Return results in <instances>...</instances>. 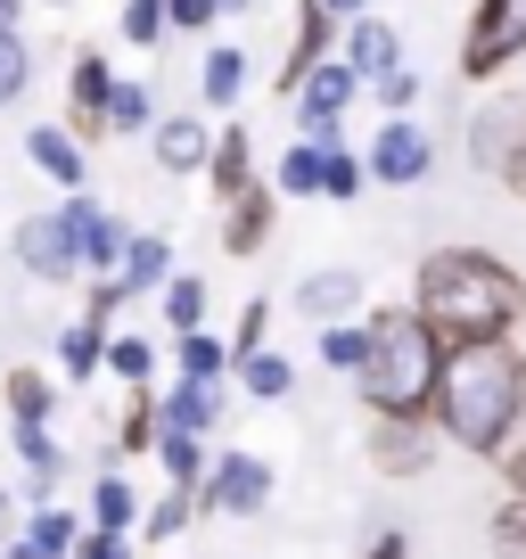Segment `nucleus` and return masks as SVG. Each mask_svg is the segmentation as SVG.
<instances>
[{"label": "nucleus", "mask_w": 526, "mask_h": 559, "mask_svg": "<svg viewBox=\"0 0 526 559\" xmlns=\"http://www.w3.org/2000/svg\"><path fill=\"white\" fill-rule=\"evenodd\" d=\"M337 67H346L354 83H379L386 67H404V41H395V25H379V17H354L346 58H337Z\"/></svg>", "instance_id": "dca6fc26"}, {"label": "nucleus", "mask_w": 526, "mask_h": 559, "mask_svg": "<svg viewBox=\"0 0 526 559\" xmlns=\"http://www.w3.org/2000/svg\"><path fill=\"white\" fill-rule=\"evenodd\" d=\"M526 305V280L510 272L486 247H437L420 263V288H411V313L437 346H477V337H510Z\"/></svg>", "instance_id": "f03ea898"}, {"label": "nucleus", "mask_w": 526, "mask_h": 559, "mask_svg": "<svg viewBox=\"0 0 526 559\" xmlns=\"http://www.w3.org/2000/svg\"><path fill=\"white\" fill-rule=\"evenodd\" d=\"M165 330H174V337L206 330V280H190V272L165 280Z\"/></svg>", "instance_id": "c85d7f7f"}, {"label": "nucleus", "mask_w": 526, "mask_h": 559, "mask_svg": "<svg viewBox=\"0 0 526 559\" xmlns=\"http://www.w3.org/2000/svg\"><path fill=\"white\" fill-rule=\"evenodd\" d=\"M247 91V50H206V74H198V99L206 107H230Z\"/></svg>", "instance_id": "c756f323"}, {"label": "nucleus", "mask_w": 526, "mask_h": 559, "mask_svg": "<svg viewBox=\"0 0 526 559\" xmlns=\"http://www.w3.org/2000/svg\"><path fill=\"white\" fill-rule=\"evenodd\" d=\"M174 362H181V379H198V386H223L230 379V346H223V337H206V330L174 337Z\"/></svg>", "instance_id": "bb28decb"}, {"label": "nucleus", "mask_w": 526, "mask_h": 559, "mask_svg": "<svg viewBox=\"0 0 526 559\" xmlns=\"http://www.w3.org/2000/svg\"><path fill=\"white\" fill-rule=\"evenodd\" d=\"M518 313H526V305H518Z\"/></svg>", "instance_id": "6e6d98bb"}, {"label": "nucleus", "mask_w": 526, "mask_h": 559, "mask_svg": "<svg viewBox=\"0 0 526 559\" xmlns=\"http://www.w3.org/2000/svg\"><path fill=\"white\" fill-rule=\"evenodd\" d=\"M214 17H223L214 0H165V34H206Z\"/></svg>", "instance_id": "79ce46f5"}, {"label": "nucleus", "mask_w": 526, "mask_h": 559, "mask_svg": "<svg viewBox=\"0 0 526 559\" xmlns=\"http://www.w3.org/2000/svg\"><path fill=\"white\" fill-rule=\"evenodd\" d=\"M272 223H280V198L263 190V181H247V190L223 206V247H230V255H263Z\"/></svg>", "instance_id": "1a4fd4ad"}, {"label": "nucleus", "mask_w": 526, "mask_h": 559, "mask_svg": "<svg viewBox=\"0 0 526 559\" xmlns=\"http://www.w3.org/2000/svg\"><path fill=\"white\" fill-rule=\"evenodd\" d=\"M493 559H526V493L493 510Z\"/></svg>", "instance_id": "4c0bfd02"}, {"label": "nucleus", "mask_w": 526, "mask_h": 559, "mask_svg": "<svg viewBox=\"0 0 526 559\" xmlns=\"http://www.w3.org/2000/svg\"><path fill=\"white\" fill-rule=\"evenodd\" d=\"M190 519H198V493L165 486L157 502H148V526H141V535H148V543H174V535H181V526H190Z\"/></svg>", "instance_id": "f704fd0d"}, {"label": "nucleus", "mask_w": 526, "mask_h": 559, "mask_svg": "<svg viewBox=\"0 0 526 559\" xmlns=\"http://www.w3.org/2000/svg\"><path fill=\"white\" fill-rule=\"evenodd\" d=\"M17 263H25L34 280H74V272H83L67 214H25V223H17Z\"/></svg>", "instance_id": "0eeeda50"}, {"label": "nucleus", "mask_w": 526, "mask_h": 559, "mask_svg": "<svg viewBox=\"0 0 526 559\" xmlns=\"http://www.w3.org/2000/svg\"><path fill=\"white\" fill-rule=\"evenodd\" d=\"M132 519H141V502H132V486H123L116 469L99 477V486H91V535H132Z\"/></svg>", "instance_id": "393cba45"}, {"label": "nucleus", "mask_w": 526, "mask_h": 559, "mask_svg": "<svg viewBox=\"0 0 526 559\" xmlns=\"http://www.w3.org/2000/svg\"><path fill=\"white\" fill-rule=\"evenodd\" d=\"M99 362H107V330H99V321H74V330H58V370H67L74 386L99 379Z\"/></svg>", "instance_id": "a878e982"}, {"label": "nucleus", "mask_w": 526, "mask_h": 559, "mask_svg": "<svg viewBox=\"0 0 526 559\" xmlns=\"http://www.w3.org/2000/svg\"><path fill=\"white\" fill-rule=\"evenodd\" d=\"M50 9H67V0H50Z\"/></svg>", "instance_id": "5fc2aeb1"}, {"label": "nucleus", "mask_w": 526, "mask_h": 559, "mask_svg": "<svg viewBox=\"0 0 526 559\" xmlns=\"http://www.w3.org/2000/svg\"><path fill=\"white\" fill-rule=\"evenodd\" d=\"M123 305H132V297H123L116 280H91V297H83V321H99V330H107V321H116Z\"/></svg>", "instance_id": "c03bdc74"}, {"label": "nucleus", "mask_w": 526, "mask_h": 559, "mask_svg": "<svg viewBox=\"0 0 526 559\" xmlns=\"http://www.w3.org/2000/svg\"><path fill=\"white\" fill-rule=\"evenodd\" d=\"M223 419V386H198V379H174L157 395V428H181V437H206Z\"/></svg>", "instance_id": "f3484780"}, {"label": "nucleus", "mask_w": 526, "mask_h": 559, "mask_svg": "<svg viewBox=\"0 0 526 559\" xmlns=\"http://www.w3.org/2000/svg\"><path fill=\"white\" fill-rule=\"evenodd\" d=\"M107 91H116V67L99 50H74V74H67V132L74 140L107 132Z\"/></svg>", "instance_id": "6e6552de"}, {"label": "nucleus", "mask_w": 526, "mask_h": 559, "mask_svg": "<svg viewBox=\"0 0 526 559\" xmlns=\"http://www.w3.org/2000/svg\"><path fill=\"white\" fill-rule=\"evenodd\" d=\"M239 386H247L255 403H280L288 386H297V370H288V362H280L272 346H263V354H247V362H239Z\"/></svg>", "instance_id": "7c9ffc66"}, {"label": "nucleus", "mask_w": 526, "mask_h": 559, "mask_svg": "<svg viewBox=\"0 0 526 559\" xmlns=\"http://www.w3.org/2000/svg\"><path fill=\"white\" fill-rule=\"evenodd\" d=\"M206 181H214V198H239L247 181H255V140L239 132V123H230V132H214V148H206Z\"/></svg>", "instance_id": "6ab92c4d"}, {"label": "nucleus", "mask_w": 526, "mask_h": 559, "mask_svg": "<svg viewBox=\"0 0 526 559\" xmlns=\"http://www.w3.org/2000/svg\"><path fill=\"white\" fill-rule=\"evenodd\" d=\"M25 17V0H0V25H17Z\"/></svg>", "instance_id": "3c124183"}, {"label": "nucleus", "mask_w": 526, "mask_h": 559, "mask_svg": "<svg viewBox=\"0 0 526 559\" xmlns=\"http://www.w3.org/2000/svg\"><path fill=\"white\" fill-rule=\"evenodd\" d=\"M502 477H510V493H526V437L502 444Z\"/></svg>", "instance_id": "49530a36"}, {"label": "nucleus", "mask_w": 526, "mask_h": 559, "mask_svg": "<svg viewBox=\"0 0 526 559\" xmlns=\"http://www.w3.org/2000/svg\"><path fill=\"white\" fill-rule=\"evenodd\" d=\"M321 362H330V370L362 362V321H330V330H321Z\"/></svg>", "instance_id": "ea45409f"}, {"label": "nucleus", "mask_w": 526, "mask_h": 559, "mask_svg": "<svg viewBox=\"0 0 526 559\" xmlns=\"http://www.w3.org/2000/svg\"><path fill=\"white\" fill-rule=\"evenodd\" d=\"M74 535H83V519H74V510L34 502L25 535H9V559H74Z\"/></svg>", "instance_id": "2eb2a0df"}, {"label": "nucleus", "mask_w": 526, "mask_h": 559, "mask_svg": "<svg viewBox=\"0 0 526 559\" xmlns=\"http://www.w3.org/2000/svg\"><path fill=\"white\" fill-rule=\"evenodd\" d=\"M0 535H9V493H0Z\"/></svg>", "instance_id": "603ef678"}, {"label": "nucleus", "mask_w": 526, "mask_h": 559, "mask_svg": "<svg viewBox=\"0 0 526 559\" xmlns=\"http://www.w3.org/2000/svg\"><path fill=\"white\" fill-rule=\"evenodd\" d=\"M354 91H362V83H354V74L337 67V58H321V67L297 83V116H304V132H330V123L346 116V99H354Z\"/></svg>", "instance_id": "f8f14e48"}, {"label": "nucleus", "mask_w": 526, "mask_h": 559, "mask_svg": "<svg viewBox=\"0 0 526 559\" xmlns=\"http://www.w3.org/2000/svg\"><path fill=\"white\" fill-rule=\"evenodd\" d=\"M354 305H362V272H313L297 288V313H313L321 330H330V321H346Z\"/></svg>", "instance_id": "412c9836"}, {"label": "nucleus", "mask_w": 526, "mask_h": 559, "mask_svg": "<svg viewBox=\"0 0 526 559\" xmlns=\"http://www.w3.org/2000/svg\"><path fill=\"white\" fill-rule=\"evenodd\" d=\"M370 91H379V99H386V116H404V107L420 99V74H411V67H386V74H379V83H370Z\"/></svg>", "instance_id": "37998d69"}, {"label": "nucleus", "mask_w": 526, "mask_h": 559, "mask_svg": "<svg viewBox=\"0 0 526 559\" xmlns=\"http://www.w3.org/2000/svg\"><path fill=\"white\" fill-rule=\"evenodd\" d=\"M25 83H34V50H25L17 25H0V107L25 99Z\"/></svg>", "instance_id": "473e14b6"}, {"label": "nucleus", "mask_w": 526, "mask_h": 559, "mask_svg": "<svg viewBox=\"0 0 526 559\" xmlns=\"http://www.w3.org/2000/svg\"><path fill=\"white\" fill-rule=\"evenodd\" d=\"M74 559H132V535H74Z\"/></svg>", "instance_id": "a18cd8bd"}, {"label": "nucleus", "mask_w": 526, "mask_h": 559, "mask_svg": "<svg viewBox=\"0 0 526 559\" xmlns=\"http://www.w3.org/2000/svg\"><path fill=\"white\" fill-rule=\"evenodd\" d=\"M502 181H510V198H526V140H518V157L502 165Z\"/></svg>", "instance_id": "09e8293b"}, {"label": "nucleus", "mask_w": 526, "mask_h": 559, "mask_svg": "<svg viewBox=\"0 0 526 559\" xmlns=\"http://www.w3.org/2000/svg\"><path fill=\"white\" fill-rule=\"evenodd\" d=\"M272 502V461L255 453H214L206 477H198V510L206 519H255V510Z\"/></svg>", "instance_id": "39448f33"}, {"label": "nucleus", "mask_w": 526, "mask_h": 559, "mask_svg": "<svg viewBox=\"0 0 526 559\" xmlns=\"http://www.w3.org/2000/svg\"><path fill=\"white\" fill-rule=\"evenodd\" d=\"M370 461L386 477H420L428 469V419H370Z\"/></svg>", "instance_id": "ddd939ff"}, {"label": "nucleus", "mask_w": 526, "mask_h": 559, "mask_svg": "<svg viewBox=\"0 0 526 559\" xmlns=\"http://www.w3.org/2000/svg\"><path fill=\"white\" fill-rule=\"evenodd\" d=\"M437 362H444V346L420 330V313H411V305L370 313V321H362V362H354V386H362L370 419H428Z\"/></svg>", "instance_id": "7ed1b4c3"}, {"label": "nucleus", "mask_w": 526, "mask_h": 559, "mask_svg": "<svg viewBox=\"0 0 526 559\" xmlns=\"http://www.w3.org/2000/svg\"><path fill=\"white\" fill-rule=\"evenodd\" d=\"M263 330H272V305H247V313H239V330H230V370H239L247 362V354H263Z\"/></svg>", "instance_id": "a19ab883"}, {"label": "nucleus", "mask_w": 526, "mask_h": 559, "mask_svg": "<svg viewBox=\"0 0 526 559\" xmlns=\"http://www.w3.org/2000/svg\"><path fill=\"white\" fill-rule=\"evenodd\" d=\"M518 140H526V99H493L486 116L469 123V157L486 165V174H502V165L518 157Z\"/></svg>", "instance_id": "9d476101"}, {"label": "nucleus", "mask_w": 526, "mask_h": 559, "mask_svg": "<svg viewBox=\"0 0 526 559\" xmlns=\"http://www.w3.org/2000/svg\"><path fill=\"white\" fill-rule=\"evenodd\" d=\"M321 9H330V17H362L370 0H321Z\"/></svg>", "instance_id": "8fccbe9b"}, {"label": "nucleus", "mask_w": 526, "mask_h": 559, "mask_svg": "<svg viewBox=\"0 0 526 559\" xmlns=\"http://www.w3.org/2000/svg\"><path fill=\"white\" fill-rule=\"evenodd\" d=\"M330 25H337V17L321 9V0H304V9H297V34H288V67H280V91H288V99H297V83L321 67V58H330Z\"/></svg>", "instance_id": "a211bd4d"}, {"label": "nucleus", "mask_w": 526, "mask_h": 559, "mask_svg": "<svg viewBox=\"0 0 526 559\" xmlns=\"http://www.w3.org/2000/svg\"><path fill=\"white\" fill-rule=\"evenodd\" d=\"M428 165H437L428 132H420L411 116H386L379 140H370V165H362V174H379V181H395V190H404V181H428Z\"/></svg>", "instance_id": "423d86ee"}, {"label": "nucleus", "mask_w": 526, "mask_h": 559, "mask_svg": "<svg viewBox=\"0 0 526 559\" xmlns=\"http://www.w3.org/2000/svg\"><path fill=\"white\" fill-rule=\"evenodd\" d=\"M157 123V99H148L141 83H116L107 91V132H148Z\"/></svg>", "instance_id": "c9c22d12"}, {"label": "nucleus", "mask_w": 526, "mask_h": 559, "mask_svg": "<svg viewBox=\"0 0 526 559\" xmlns=\"http://www.w3.org/2000/svg\"><path fill=\"white\" fill-rule=\"evenodd\" d=\"M123 41H132V50H157L165 41V0H123Z\"/></svg>", "instance_id": "e433bc0d"}, {"label": "nucleus", "mask_w": 526, "mask_h": 559, "mask_svg": "<svg viewBox=\"0 0 526 559\" xmlns=\"http://www.w3.org/2000/svg\"><path fill=\"white\" fill-rule=\"evenodd\" d=\"M165 280H174V247L165 239H123V263H116L123 297H148V288H165Z\"/></svg>", "instance_id": "5701e85b"}, {"label": "nucleus", "mask_w": 526, "mask_h": 559, "mask_svg": "<svg viewBox=\"0 0 526 559\" xmlns=\"http://www.w3.org/2000/svg\"><path fill=\"white\" fill-rule=\"evenodd\" d=\"M148 148H157L165 174H206L214 132H206V116H165V123H148Z\"/></svg>", "instance_id": "4468645a"}, {"label": "nucleus", "mask_w": 526, "mask_h": 559, "mask_svg": "<svg viewBox=\"0 0 526 559\" xmlns=\"http://www.w3.org/2000/svg\"><path fill=\"white\" fill-rule=\"evenodd\" d=\"M362 190V157H346V148H321V198H354Z\"/></svg>", "instance_id": "58836bf2"}, {"label": "nucleus", "mask_w": 526, "mask_h": 559, "mask_svg": "<svg viewBox=\"0 0 526 559\" xmlns=\"http://www.w3.org/2000/svg\"><path fill=\"white\" fill-rule=\"evenodd\" d=\"M9 444H17L25 477H34V502H50V486L67 477V453H58V437H50V428H17Z\"/></svg>", "instance_id": "b1692460"}, {"label": "nucleus", "mask_w": 526, "mask_h": 559, "mask_svg": "<svg viewBox=\"0 0 526 559\" xmlns=\"http://www.w3.org/2000/svg\"><path fill=\"white\" fill-rule=\"evenodd\" d=\"M148 444H157V386H132L116 419V453H148Z\"/></svg>", "instance_id": "cd10ccee"}, {"label": "nucleus", "mask_w": 526, "mask_h": 559, "mask_svg": "<svg viewBox=\"0 0 526 559\" xmlns=\"http://www.w3.org/2000/svg\"><path fill=\"white\" fill-rule=\"evenodd\" d=\"M148 461L165 469V486H181V493H198V477H206V437H181V428H157V444H148Z\"/></svg>", "instance_id": "4be33fe9"}, {"label": "nucleus", "mask_w": 526, "mask_h": 559, "mask_svg": "<svg viewBox=\"0 0 526 559\" xmlns=\"http://www.w3.org/2000/svg\"><path fill=\"white\" fill-rule=\"evenodd\" d=\"M526 412V354L510 337H477V346H444L437 362V395H428V419L461 453L493 461L510 437H518Z\"/></svg>", "instance_id": "f257e3e1"}, {"label": "nucleus", "mask_w": 526, "mask_h": 559, "mask_svg": "<svg viewBox=\"0 0 526 559\" xmlns=\"http://www.w3.org/2000/svg\"><path fill=\"white\" fill-rule=\"evenodd\" d=\"M214 9H255V0H214Z\"/></svg>", "instance_id": "864d4df0"}, {"label": "nucleus", "mask_w": 526, "mask_h": 559, "mask_svg": "<svg viewBox=\"0 0 526 559\" xmlns=\"http://www.w3.org/2000/svg\"><path fill=\"white\" fill-rule=\"evenodd\" d=\"M272 190H288V198H321V148H313V140H297V148L280 157Z\"/></svg>", "instance_id": "72a5a7b5"}, {"label": "nucleus", "mask_w": 526, "mask_h": 559, "mask_svg": "<svg viewBox=\"0 0 526 559\" xmlns=\"http://www.w3.org/2000/svg\"><path fill=\"white\" fill-rule=\"evenodd\" d=\"M25 165H34L41 181H58V190H83V140L67 132V123H34V132H25Z\"/></svg>", "instance_id": "9b49d317"}, {"label": "nucleus", "mask_w": 526, "mask_h": 559, "mask_svg": "<svg viewBox=\"0 0 526 559\" xmlns=\"http://www.w3.org/2000/svg\"><path fill=\"white\" fill-rule=\"evenodd\" d=\"M362 559H411V543H404V535H379V543H370Z\"/></svg>", "instance_id": "de8ad7c7"}, {"label": "nucleus", "mask_w": 526, "mask_h": 559, "mask_svg": "<svg viewBox=\"0 0 526 559\" xmlns=\"http://www.w3.org/2000/svg\"><path fill=\"white\" fill-rule=\"evenodd\" d=\"M0 395H9V419H17V428H50V412H58L50 370H34V362L9 370V379H0Z\"/></svg>", "instance_id": "aec40b11"}, {"label": "nucleus", "mask_w": 526, "mask_h": 559, "mask_svg": "<svg viewBox=\"0 0 526 559\" xmlns=\"http://www.w3.org/2000/svg\"><path fill=\"white\" fill-rule=\"evenodd\" d=\"M526 58V0H477L469 34H461V74H502Z\"/></svg>", "instance_id": "20e7f679"}, {"label": "nucleus", "mask_w": 526, "mask_h": 559, "mask_svg": "<svg viewBox=\"0 0 526 559\" xmlns=\"http://www.w3.org/2000/svg\"><path fill=\"white\" fill-rule=\"evenodd\" d=\"M99 370H116L123 386H148V379H157V346H148V337H107Z\"/></svg>", "instance_id": "2f4dec72"}]
</instances>
